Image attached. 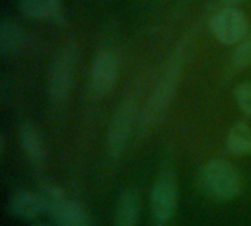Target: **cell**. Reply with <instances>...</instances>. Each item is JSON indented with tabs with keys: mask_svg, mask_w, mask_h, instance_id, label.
<instances>
[{
	"mask_svg": "<svg viewBox=\"0 0 251 226\" xmlns=\"http://www.w3.org/2000/svg\"><path fill=\"white\" fill-rule=\"evenodd\" d=\"M75 65L76 49L74 44H68L56 54L49 74V96L54 103L66 100L72 87Z\"/></svg>",
	"mask_w": 251,
	"mask_h": 226,
	"instance_id": "277c9868",
	"label": "cell"
},
{
	"mask_svg": "<svg viewBox=\"0 0 251 226\" xmlns=\"http://www.w3.org/2000/svg\"><path fill=\"white\" fill-rule=\"evenodd\" d=\"M37 226H47V225H37Z\"/></svg>",
	"mask_w": 251,
	"mask_h": 226,
	"instance_id": "ac0fdd59",
	"label": "cell"
},
{
	"mask_svg": "<svg viewBox=\"0 0 251 226\" xmlns=\"http://www.w3.org/2000/svg\"><path fill=\"white\" fill-rule=\"evenodd\" d=\"M135 119V104L132 100H124L115 110L107 129V150L110 156L121 157L128 146L131 129Z\"/></svg>",
	"mask_w": 251,
	"mask_h": 226,
	"instance_id": "52a82bcc",
	"label": "cell"
},
{
	"mask_svg": "<svg viewBox=\"0 0 251 226\" xmlns=\"http://www.w3.org/2000/svg\"><path fill=\"white\" fill-rule=\"evenodd\" d=\"M151 215L157 226H168L178 206V190L172 174H162L150 194Z\"/></svg>",
	"mask_w": 251,
	"mask_h": 226,
	"instance_id": "8992f818",
	"label": "cell"
},
{
	"mask_svg": "<svg viewBox=\"0 0 251 226\" xmlns=\"http://www.w3.org/2000/svg\"><path fill=\"white\" fill-rule=\"evenodd\" d=\"M226 147L237 156L251 154V129L246 122H237L231 128L226 137Z\"/></svg>",
	"mask_w": 251,
	"mask_h": 226,
	"instance_id": "5bb4252c",
	"label": "cell"
},
{
	"mask_svg": "<svg viewBox=\"0 0 251 226\" xmlns=\"http://www.w3.org/2000/svg\"><path fill=\"white\" fill-rule=\"evenodd\" d=\"M18 138L22 151L25 153L26 159L34 166H43L47 157L46 147L43 143L41 135L31 124H22L18 131Z\"/></svg>",
	"mask_w": 251,
	"mask_h": 226,
	"instance_id": "30bf717a",
	"label": "cell"
},
{
	"mask_svg": "<svg viewBox=\"0 0 251 226\" xmlns=\"http://www.w3.org/2000/svg\"><path fill=\"white\" fill-rule=\"evenodd\" d=\"M118 57L110 50H100L90 69V85L94 94L104 96L112 91L118 79Z\"/></svg>",
	"mask_w": 251,
	"mask_h": 226,
	"instance_id": "ba28073f",
	"label": "cell"
},
{
	"mask_svg": "<svg viewBox=\"0 0 251 226\" xmlns=\"http://www.w3.org/2000/svg\"><path fill=\"white\" fill-rule=\"evenodd\" d=\"M47 210L43 194L34 191H18L10 197L9 212L19 219H34Z\"/></svg>",
	"mask_w": 251,
	"mask_h": 226,
	"instance_id": "9c48e42d",
	"label": "cell"
},
{
	"mask_svg": "<svg viewBox=\"0 0 251 226\" xmlns=\"http://www.w3.org/2000/svg\"><path fill=\"white\" fill-rule=\"evenodd\" d=\"M201 182L206 193L219 201L232 200L240 191V175L237 169L221 159H213L203 166Z\"/></svg>",
	"mask_w": 251,
	"mask_h": 226,
	"instance_id": "7a4b0ae2",
	"label": "cell"
},
{
	"mask_svg": "<svg viewBox=\"0 0 251 226\" xmlns=\"http://www.w3.org/2000/svg\"><path fill=\"white\" fill-rule=\"evenodd\" d=\"M25 43V29L12 21L3 19L0 24V53L3 56H13L24 49Z\"/></svg>",
	"mask_w": 251,
	"mask_h": 226,
	"instance_id": "7c38bea8",
	"label": "cell"
},
{
	"mask_svg": "<svg viewBox=\"0 0 251 226\" xmlns=\"http://www.w3.org/2000/svg\"><path fill=\"white\" fill-rule=\"evenodd\" d=\"M232 65L237 68H247L251 65V32L237 46L232 53Z\"/></svg>",
	"mask_w": 251,
	"mask_h": 226,
	"instance_id": "9a60e30c",
	"label": "cell"
},
{
	"mask_svg": "<svg viewBox=\"0 0 251 226\" xmlns=\"http://www.w3.org/2000/svg\"><path fill=\"white\" fill-rule=\"evenodd\" d=\"M140 216V199L134 190H126L118 203L115 226H137Z\"/></svg>",
	"mask_w": 251,
	"mask_h": 226,
	"instance_id": "4fadbf2b",
	"label": "cell"
},
{
	"mask_svg": "<svg viewBox=\"0 0 251 226\" xmlns=\"http://www.w3.org/2000/svg\"><path fill=\"white\" fill-rule=\"evenodd\" d=\"M41 194L47 204L53 222L57 226H90V219L76 201L68 200L60 188L54 185H46Z\"/></svg>",
	"mask_w": 251,
	"mask_h": 226,
	"instance_id": "3957f363",
	"label": "cell"
},
{
	"mask_svg": "<svg viewBox=\"0 0 251 226\" xmlns=\"http://www.w3.org/2000/svg\"><path fill=\"white\" fill-rule=\"evenodd\" d=\"M185 54H187V50H185L184 44L178 46L172 59L168 63L166 71L163 72L162 78L159 79L157 85L154 87V90L143 110V116H141V128L143 129H149L154 124H157L162 119L166 109L169 107V104L176 93L178 84L181 81V75H182V69H184V63H185Z\"/></svg>",
	"mask_w": 251,
	"mask_h": 226,
	"instance_id": "6da1fadb",
	"label": "cell"
},
{
	"mask_svg": "<svg viewBox=\"0 0 251 226\" xmlns=\"http://www.w3.org/2000/svg\"><path fill=\"white\" fill-rule=\"evenodd\" d=\"M212 34L226 46L240 44L249 34V21L237 6H226L210 18Z\"/></svg>",
	"mask_w": 251,
	"mask_h": 226,
	"instance_id": "5b68a950",
	"label": "cell"
},
{
	"mask_svg": "<svg viewBox=\"0 0 251 226\" xmlns=\"http://www.w3.org/2000/svg\"><path fill=\"white\" fill-rule=\"evenodd\" d=\"M234 99L240 109L251 116V82H243L235 87Z\"/></svg>",
	"mask_w": 251,
	"mask_h": 226,
	"instance_id": "2e32d148",
	"label": "cell"
},
{
	"mask_svg": "<svg viewBox=\"0 0 251 226\" xmlns=\"http://www.w3.org/2000/svg\"><path fill=\"white\" fill-rule=\"evenodd\" d=\"M243 1H246V0H222V3H225L226 6H237Z\"/></svg>",
	"mask_w": 251,
	"mask_h": 226,
	"instance_id": "e0dca14e",
	"label": "cell"
},
{
	"mask_svg": "<svg viewBox=\"0 0 251 226\" xmlns=\"http://www.w3.org/2000/svg\"><path fill=\"white\" fill-rule=\"evenodd\" d=\"M21 12L37 21H60L63 18V0H19Z\"/></svg>",
	"mask_w": 251,
	"mask_h": 226,
	"instance_id": "8fae6325",
	"label": "cell"
}]
</instances>
